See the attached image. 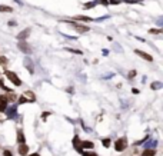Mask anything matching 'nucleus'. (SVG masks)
I'll return each mask as SVG.
<instances>
[{"mask_svg":"<svg viewBox=\"0 0 163 156\" xmlns=\"http://www.w3.org/2000/svg\"><path fill=\"white\" fill-rule=\"evenodd\" d=\"M4 76L9 79L14 86H22V80L19 79V76L14 73V72H10V70H4Z\"/></svg>","mask_w":163,"mask_h":156,"instance_id":"1","label":"nucleus"},{"mask_svg":"<svg viewBox=\"0 0 163 156\" xmlns=\"http://www.w3.org/2000/svg\"><path fill=\"white\" fill-rule=\"evenodd\" d=\"M17 47H19V49H20V50H22L26 56L32 54V52H33V50H32V47L29 46V43H27L26 40H20V42H19V44H17Z\"/></svg>","mask_w":163,"mask_h":156,"instance_id":"2","label":"nucleus"},{"mask_svg":"<svg viewBox=\"0 0 163 156\" xmlns=\"http://www.w3.org/2000/svg\"><path fill=\"white\" fill-rule=\"evenodd\" d=\"M126 148H127V139L126 138H120V139H117L115 142V149L117 152H123Z\"/></svg>","mask_w":163,"mask_h":156,"instance_id":"3","label":"nucleus"},{"mask_svg":"<svg viewBox=\"0 0 163 156\" xmlns=\"http://www.w3.org/2000/svg\"><path fill=\"white\" fill-rule=\"evenodd\" d=\"M65 23H70L75 29H76V32H79V33H86V32H89L90 29H89V26H84V25H79V23H75V22H69V20H63Z\"/></svg>","mask_w":163,"mask_h":156,"instance_id":"4","label":"nucleus"},{"mask_svg":"<svg viewBox=\"0 0 163 156\" xmlns=\"http://www.w3.org/2000/svg\"><path fill=\"white\" fill-rule=\"evenodd\" d=\"M23 63H24V66L27 67L29 73H30V75H33V73H35V63L32 62V59H30L29 56H26V57H24V60H23Z\"/></svg>","mask_w":163,"mask_h":156,"instance_id":"5","label":"nucleus"},{"mask_svg":"<svg viewBox=\"0 0 163 156\" xmlns=\"http://www.w3.org/2000/svg\"><path fill=\"white\" fill-rule=\"evenodd\" d=\"M134 53H136L137 56H140L142 59H145L146 62H153V56H150L149 53H146V52H143V50H139V49H136V50H134Z\"/></svg>","mask_w":163,"mask_h":156,"instance_id":"6","label":"nucleus"},{"mask_svg":"<svg viewBox=\"0 0 163 156\" xmlns=\"http://www.w3.org/2000/svg\"><path fill=\"white\" fill-rule=\"evenodd\" d=\"M4 112H6V115H7L9 119H13V117H16V115H17V108H16V105H13V106L7 108Z\"/></svg>","mask_w":163,"mask_h":156,"instance_id":"7","label":"nucleus"},{"mask_svg":"<svg viewBox=\"0 0 163 156\" xmlns=\"http://www.w3.org/2000/svg\"><path fill=\"white\" fill-rule=\"evenodd\" d=\"M23 96L26 97V100H27L29 103H32V102L36 100V96H35V93H33L32 90H26V92L23 93Z\"/></svg>","mask_w":163,"mask_h":156,"instance_id":"8","label":"nucleus"},{"mask_svg":"<svg viewBox=\"0 0 163 156\" xmlns=\"http://www.w3.org/2000/svg\"><path fill=\"white\" fill-rule=\"evenodd\" d=\"M7 99H6V96L4 95H0V112L3 113L6 109H7Z\"/></svg>","mask_w":163,"mask_h":156,"instance_id":"9","label":"nucleus"},{"mask_svg":"<svg viewBox=\"0 0 163 156\" xmlns=\"http://www.w3.org/2000/svg\"><path fill=\"white\" fill-rule=\"evenodd\" d=\"M19 155L20 156H26L29 153V146L26 145V143H20V146H19Z\"/></svg>","mask_w":163,"mask_h":156,"instance_id":"10","label":"nucleus"},{"mask_svg":"<svg viewBox=\"0 0 163 156\" xmlns=\"http://www.w3.org/2000/svg\"><path fill=\"white\" fill-rule=\"evenodd\" d=\"M29 35H30V29H26V30H22L16 37H17V40L20 42V40H26L27 37H29Z\"/></svg>","mask_w":163,"mask_h":156,"instance_id":"11","label":"nucleus"},{"mask_svg":"<svg viewBox=\"0 0 163 156\" xmlns=\"http://www.w3.org/2000/svg\"><path fill=\"white\" fill-rule=\"evenodd\" d=\"M4 96H6L7 102H16V100H17V95H16L13 90H12V92H7Z\"/></svg>","mask_w":163,"mask_h":156,"instance_id":"12","label":"nucleus"},{"mask_svg":"<svg viewBox=\"0 0 163 156\" xmlns=\"http://www.w3.org/2000/svg\"><path fill=\"white\" fill-rule=\"evenodd\" d=\"M82 148H84V149H92V148H94V145H93V142H90V140H82L80 151H82Z\"/></svg>","mask_w":163,"mask_h":156,"instance_id":"13","label":"nucleus"},{"mask_svg":"<svg viewBox=\"0 0 163 156\" xmlns=\"http://www.w3.org/2000/svg\"><path fill=\"white\" fill-rule=\"evenodd\" d=\"M17 142L19 143H24V133H23L22 129L17 130Z\"/></svg>","mask_w":163,"mask_h":156,"instance_id":"14","label":"nucleus"},{"mask_svg":"<svg viewBox=\"0 0 163 156\" xmlns=\"http://www.w3.org/2000/svg\"><path fill=\"white\" fill-rule=\"evenodd\" d=\"M0 12H3V13H12L13 12V7L6 6V4H0Z\"/></svg>","mask_w":163,"mask_h":156,"instance_id":"15","label":"nucleus"},{"mask_svg":"<svg viewBox=\"0 0 163 156\" xmlns=\"http://www.w3.org/2000/svg\"><path fill=\"white\" fill-rule=\"evenodd\" d=\"M75 19H76V20H82V22H93V19H92V17H89V16H83V14H80V16H76Z\"/></svg>","mask_w":163,"mask_h":156,"instance_id":"16","label":"nucleus"},{"mask_svg":"<svg viewBox=\"0 0 163 156\" xmlns=\"http://www.w3.org/2000/svg\"><path fill=\"white\" fill-rule=\"evenodd\" d=\"M156 155V151L155 149H145L142 156H155Z\"/></svg>","mask_w":163,"mask_h":156,"instance_id":"17","label":"nucleus"},{"mask_svg":"<svg viewBox=\"0 0 163 156\" xmlns=\"http://www.w3.org/2000/svg\"><path fill=\"white\" fill-rule=\"evenodd\" d=\"M156 145H158V142H156V140H149V142L145 145V149H153Z\"/></svg>","mask_w":163,"mask_h":156,"instance_id":"18","label":"nucleus"},{"mask_svg":"<svg viewBox=\"0 0 163 156\" xmlns=\"http://www.w3.org/2000/svg\"><path fill=\"white\" fill-rule=\"evenodd\" d=\"M80 139H79V136H75V139H73V145H75V148L77 149V151H80Z\"/></svg>","mask_w":163,"mask_h":156,"instance_id":"19","label":"nucleus"},{"mask_svg":"<svg viewBox=\"0 0 163 156\" xmlns=\"http://www.w3.org/2000/svg\"><path fill=\"white\" fill-rule=\"evenodd\" d=\"M162 87H163V83H160V82L152 83V90H159V89H162Z\"/></svg>","mask_w":163,"mask_h":156,"instance_id":"20","label":"nucleus"},{"mask_svg":"<svg viewBox=\"0 0 163 156\" xmlns=\"http://www.w3.org/2000/svg\"><path fill=\"white\" fill-rule=\"evenodd\" d=\"M97 3H99L97 0H94V1H89V3H86V4H84V7H86V9H92V7H94Z\"/></svg>","mask_w":163,"mask_h":156,"instance_id":"21","label":"nucleus"},{"mask_svg":"<svg viewBox=\"0 0 163 156\" xmlns=\"http://www.w3.org/2000/svg\"><path fill=\"white\" fill-rule=\"evenodd\" d=\"M67 52H72V53H76V54H83L82 50H77V49H72V47H66Z\"/></svg>","mask_w":163,"mask_h":156,"instance_id":"22","label":"nucleus"},{"mask_svg":"<svg viewBox=\"0 0 163 156\" xmlns=\"http://www.w3.org/2000/svg\"><path fill=\"white\" fill-rule=\"evenodd\" d=\"M7 62H9V60H7L6 56H0V66H6Z\"/></svg>","mask_w":163,"mask_h":156,"instance_id":"23","label":"nucleus"},{"mask_svg":"<svg viewBox=\"0 0 163 156\" xmlns=\"http://www.w3.org/2000/svg\"><path fill=\"white\" fill-rule=\"evenodd\" d=\"M149 33H150V35H159V33H162V30H160V29H150Z\"/></svg>","mask_w":163,"mask_h":156,"instance_id":"24","label":"nucleus"},{"mask_svg":"<svg viewBox=\"0 0 163 156\" xmlns=\"http://www.w3.org/2000/svg\"><path fill=\"white\" fill-rule=\"evenodd\" d=\"M102 143H103V146H105V148H109V146H110V139H103V140H102Z\"/></svg>","mask_w":163,"mask_h":156,"instance_id":"25","label":"nucleus"},{"mask_svg":"<svg viewBox=\"0 0 163 156\" xmlns=\"http://www.w3.org/2000/svg\"><path fill=\"white\" fill-rule=\"evenodd\" d=\"M82 155L83 156H99L97 153H94V152H83V151H82Z\"/></svg>","mask_w":163,"mask_h":156,"instance_id":"26","label":"nucleus"},{"mask_svg":"<svg viewBox=\"0 0 163 156\" xmlns=\"http://www.w3.org/2000/svg\"><path fill=\"white\" fill-rule=\"evenodd\" d=\"M134 76H136V70H132V72H129V75H127L129 79H133Z\"/></svg>","mask_w":163,"mask_h":156,"instance_id":"27","label":"nucleus"},{"mask_svg":"<svg viewBox=\"0 0 163 156\" xmlns=\"http://www.w3.org/2000/svg\"><path fill=\"white\" fill-rule=\"evenodd\" d=\"M26 102H27V100H26V97L22 95V96L19 97V103H26Z\"/></svg>","mask_w":163,"mask_h":156,"instance_id":"28","label":"nucleus"},{"mask_svg":"<svg viewBox=\"0 0 163 156\" xmlns=\"http://www.w3.org/2000/svg\"><path fill=\"white\" fill-rule=\"evenodd\" d=\"M3 156H13V155H12L10 151H4V152H3Z\"/></svg>","mask_w":163,"mask_h":156,"instance_id":"29","label":"nucleus"},{"mask_svg":"<svg viewBox=\"0 0 163 156\" xmlns=\"http://www.w3.org/2000/svg\"><path fill=\"white\" fill-rule=\"evenodd\" d=\"M107 3H113V4H117V3H120L119 0H107Z\"/></svg>","mask_w":163,"mask_h":156,"instance_id":"30","label":"nucleus"},{"mask_svg":"<svg viewBox=\"0 0 163 156\" xmlns=\"http://www.w3.org/2000/svg\"><path fill=\"white\" fill-rule=\"evenodd\" d=\"M126 3H139V0H124Z\"/></svg>","mask_w":163,"mask_h":156,"instance_id":"31","label":"nucleus"},{"mask_svg":"<svg viewBox=\"0 0 163 156\" xmlns=\"http://www.w3.org/2000/svg\"><path fill=\"white\" fill-rule=\"evenodd\" d=\"M9 26H16V22H14V20H10V22H9Z\"/></svg>","mask_w":163,"mask_h":156,"instance_id":"32","label":"nucleus"},{"mask_svg":"<svg viewBox=\"0 0 163 156\" xmlns=\"http://www.w3.org/2000/svg\"><path fill=\"white\" fill-rule=\"evenodd\" d=\"M49 115H50L49 112H43V119H46V117L49 116Z\"/></svg>","mask_w":163,"mask_h":156,"instance_id":"33","label":"nucleus"},{"mask_svg":"<svg viewBox=\"0 0 163 156\" xmlns=\"http://www.w3.org/2000/svg\"><path fill=\"white\" fill-rule=\"evenodd\" d=\"M103 54H105V56H107V54H109V50H106V49H103Z\"/></svg>","mask_w":163,"mask_h":156,"instance_id":"34","label":"nucleus"},{"mask_svg":"<svg viewBox=\"0 0 163 156\" xmlns=\"http://www.w3.org/2000/svg\"><path fill=\"white\" fill-rule=\"evenodd\" d=\"M29 156H40L39 153H32V155H29Z\"/></svg>","mask_w":163,"mask_h":156,"instance_id":"35","label":"nucleus"},{"mask_svg":"<svg viewBox=\"0 0 163 156\" xmlns=\"http://www.w3.org/2000/svg\"><path fill=\"white\" fill-rule=\"evenodd\" d=\"M102 3H103V4H107V0H102Z\"/></svg>","mask_w":163,"mask_h":156,"instance_id":"36","label":"nucleus"},{"mask_svg":"<svg viewBox=\"0 0 163 156\" xmlns=\"http://www.w3.org/2000/svg\"><path fill=\"white\" fill-rule=\"evenodd\" d=\"M3 84H4V83H3V80H1V79H0V87H1V86H3Z\"/></svg>","mask_w":163,"mask_h":156,"instance_id":"37","label":"nucleus"}]
</instances>
